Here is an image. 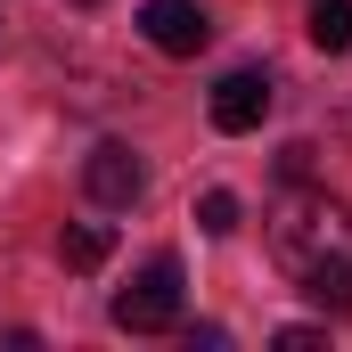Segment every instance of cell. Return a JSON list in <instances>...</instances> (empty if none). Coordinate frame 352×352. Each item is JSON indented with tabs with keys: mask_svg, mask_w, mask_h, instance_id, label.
I'll return each mask as SVG.
<instances>
[{
	"mask_svg": "<svg viewBox=\"0 0 352 352\" xmlns=\"http://www.w3.org/2000/svg\"><path fill=\"white\" fill-rule=\"evenodd\" d=\"M311 173H320V148H311V140H287V148H278V180H287V188H303Z\"/></svg>",
	"mask_w": 352,
	"mask_h": 352,
	"instance_id": "cell-9",
	"label": "cell"
},
{
	"mask_svg": "<svg viewBox=\"0 0 352 352\" xmlns=\"http://www.w3.org/2000/svg\"><path fill=\"white\" fill-rule=\"evenodd\" d=\"M311 50H352V0H311Z\"/></svg>",
	"mask_w": 352,
	"mask_h": 352,
	"instance_id": "cell-7",
	"label": "cell"
},
{
	"mask_svg": "<svg viewBox=\"0 0 352 352\" xmlns=\"http://www.w3.org/2000/svg\"><path fill=\"white\" fill-rule=\"evenodd\" d=\"M107 254H115V230H107V221H82V230L58 238V263H66V270H98Z\"/></svg>",
	"mask_w": 352,
	"mask_h": 352,
	"instance_id": "cell-6",
	"label": "cell"
},
{
	"mask_svg": "<svg viewBox=\"0 0 352 352\" xmlns=\"http://www.w3.org/2000/svg\"><path fill=\"white\" fill-rule=\"evenodd\" d=\"M82 8H98V0H82Z\"/></svg>",
	"mask_w": 352,
	"mask_h": 352,
	"instance_id": "cell-11",
	"label": "cell"
},
{
	"mask_svg": "<svg viewBox=\"0 0 352 352\" xmlns=\"http://www.w3.org/2000/svg\"><path fill=\"white\" fill-rule=\"evenodd\" d=\"M107 320H115L123 336H164V328H180V263L173 254L140 263V278L107 303Z\"/></svg>",
	"mask_w": 352,
	"mask_h": 352,
	"instance_id": "cell-2",
	"label": "cell"
},
{
	"mask_svg": "<svg viewBox=\"0 0 352 352\" xmlns=\"http://www.w3.org/2000/svg\"><path fill=\"white\" fill-rule=\"evenodd\" d=\"M270 263L320 311H352V213L328 188H311V180L287 188L278 213H270Z\"/></svg>",
	"mask_w": 352,
	"mask_h": 352,
	"instance_id": "cell-1",
	"label": "cell"
},
{
	"mask_svg": "<svg viewBox=\"0 0 352 352\" xmlns=\"http://www.w3.org/2000/svg\"><path fill=\"white\" fill-rule=\"evenodd\" d=\"M197 230H205V238H230V230H238V197H230V188H205V197H197Z\"/></svg>",
	"mask_w": 352,
	"mask_h": 352,
	"instance_id": "cell-8",
	"label": "cell"
},
{
	"mask_svg": "<svg viewBox=\"0 0 352 352\" xmlns=\"http://www.w3.org/2000/svg\"><path fill=\"white\" fill-rule=\"evenodd\" d=\"M270 344H278V352H320V344H328V328H278Z\"/></svg>",
	"mask_w": 352,
	"mask_h": 352,
	"instance_id": "cell-10",
	"label": "cell"
},
{
	"mask_svg": "<svg viewBox=\"0 0 352 352\" xmlns=\"http://www.w3.org/2000/svg\"><path fill=\"white\" fill-rule=\"evenodd\" d=\"M82 188H90V205H107V213H115V205H131V197L148 188V164H140L123 140H98V148L82 156Z\"/></svg>",
	"mask_w": 352,
	"mask_h": 352,
	"instance_id": "cell-5",
	"label": "cell"
},
{
	"mask_svg": "<svg viewBox=\"0 0 352 352\" xmlns=\"http://www.w3.org/2000/svg\"><path fill=\"white\" fill-rule=\"evenodd\" d=\"M270 98H278V82H270L263 66H230L221 82H213V98H205V115H213V131H263V115H270Z\"/></svg>",
	"mask_w": 352,
	"mask_h": 352,
	"instance_id": "cell-3",
	"label": "cell"
},
{
	"mask_svg": "<svg viewBox=\"0 0 352 352\" xmlns=\"http://www.w3.org/2000/svg\"><path fill=\"white\" fill-rule=\"evenodd\" d=\"M140 33H148V50H164V58H197V50L213 41V16H205L197 0H148V8H140Z\"/></svg>",
	"mask_w": 352,
	"mask_h": 352,
	"instance_id": "cell-4",
	"label": "cell"
}]
</instances>
